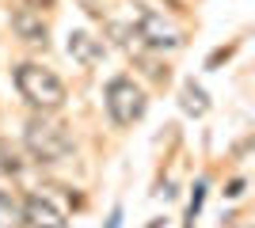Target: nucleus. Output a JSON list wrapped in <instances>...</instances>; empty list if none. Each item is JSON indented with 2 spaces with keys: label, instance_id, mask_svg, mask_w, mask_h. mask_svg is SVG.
<instances>
[{
  "label": "nucleus",
  "instance_id": "obj_1",
  "mask_svg": "<svg viewBox=\"0 0 255 228\" xmlns=\"http://www.w3.org/2000/svg\"><path fill=\"white\" fill-rule=\"evenodd\" d=\"M23 145L38 163H57L73 152V137L65 130V122L50 118V114H34L23 130Z\"/></svg>",
  "mask_w": 255,
  "mask_h": 228
},
{
  "label": "nucleus",
  "instance_id": "obj_2",
  "mask_svg": "<svg viewBox=\"0 0 255 228\" xmlns=\"http://www.w3.org/2000/svg\"><path fill=\"white\" fill-rule=\"evenodd\" d=\"M15 87H19V95L38 110H57L65 103L61 76L50 73V69H42V65H34V61H27V65L15 69Z\"/></svg>",
  "mask_w": 255,
  "mask_h": 228
},
{
  "label": "nucleus",
  "instance_id": "obj_3",
  "mask_svg": "<svg viewBox=\"0 0 255 228\" xmlns=\"http://www.w3.org/2000/svg\"><path fill=\"white\" fill-rule=\"evenodd\" d=\"M129 31H133V38H137L145 50H179L183 46L179 27H171L160 11L145 8V4H133V11H129Z\"/></svg>",
  "mask_w": 255,
  "mask_h": 228
},
{
  "label": "nucleus",
  "instance_id": "obj_4",
  "mask_svg": "<svg viewBox=\"0 0 255 228\" xmlns=\"http://www.w3.org/2000/svg\"><path fill=\"white\" fill-rule=\"evenodd\" d=\"M103 99H107V110H111L115 126H133V122L145 114V107H149L145 87H141L137 80H129V76H115V80L107 84Z\"/></svg>",
  "mask_w": 255,
  "mask_h": 228
},
{
  "label": "nucleus",
  "instance_id": "obj_5",
  "mask_svg": "<svg viewBox=\"0 0 255 228\" xmlns=\"http://www.w3.org/2000/svg\"><path fill=\"white\" fill-rule=\"evenodd\" d=\"M23 221H27V228H73L69 217L42 194H34V198L23 202Z\"/></svg>",
  "mask_w": 255,
  "mask_h": 228
},
{
  "label": "nucleus",
  "instance_id": "obj_6",
  "mask_svg": "<svg viewBox=\"0 0 255 228\" xmlns=\"http://www.w3.org/2000/svg\"><path fill=\"white\" fill-rule=\"evenodd\" d=\"M11 31L19 34L27 46H42L46 50V42H50V38H46L50 31H46V23H42V11H34V8L15 11V15H11Z\"/></svg>",
  "mask_w": 255,
  "mask_h": 228
},
{
  "label": "nucleus",
  "instance_id": "obj_7",
  "mask_svg": "<svg viewBox=\"0 0 255 228\" xmlns=\"http://www.w3.org/2000/svg\"><path fill=\"white\" fill-rule=\"evenodd\" d=\"M69 57H73L76 65H84V69H96L99 61H103V42H99L96 34H88V31H73L69 34Z\"/></svg>",
  "mask_w": 255,
  "mask_h": 228
},
{
  "label": "nucleus",
  "instance_id": "obj_8",
  "mask_svg": "<svg viewBox=\"0 0 255 228\" xmlns=\"http://www.w3.org/2000/svg\"><path fill=\"white\" fill-rule=\"evenodd\" d=\"M179 103H183V110H187V114H194V118H202L206 110H210V99H206V91L194 84V80H187V84H183Z\"/></svg>",
  "mask_w": 255,
  "mask_h": 228
},
{
  "label": "nucleus",
  "instance_id": "obj_9",
  "mask_svg": "<svg viewBox=\"0 0 255 228\" xmlns=\"http://www.w3.org/2000/svg\"><path fill=\"white\" fill-rule=\"evenodd\" d=\"M19 221H23V206L8 190H0V228H15Z\"/></svg>",
  "mask_w": 255,
  "mask_h": 228
},
{
  "label": "nucleus",
  "instance_id": "obj_10",
  "mask_svg": "<svg viewBox=\"0 0 255 228\" xmlns=\"http://www.w3.org/2000/svg\"><path fill=\"white\" fill-rule=\"evenodd\" d=\"M0 160H4V163H0L4 171H11V175H19V171H23V160H19V152L11 149L8 141H0Z\"/></svg>",
  "mask_w": 255,
  "mask_h": 228
},
{
  "label": "nucleus",
  "instance_id": "obj_11",
  "mask_svg": "<svg viewBox=\"0 0 255 228\" xmlns=\"http://www.w3.org/2000/svg\"><path fill=\"white\" fill-rule=\"evenodd\" d=\"M202 194H206V183H198L194 186V198H191V206H187V221L194 225V217H198V209H202ZM187 225V228H191Z\"/></svg>",
  "mask_w": 255,
  "mask_h": 228
},
{
  "label": "nucleus",
  "instance_id": "obj_12",
  "mask_svg": "<svg viewBox=\"0 0 255 228\" xmlns=\"http://www.w3.org/2000/svg\"><path fill=\"white\" fill-rule=\"evenodd\" d=\"M225 194H229V198H240V194H244V179H236V183H229V190H225Z\"/></svg>",
  "mask_w": 255,
  "mask_h": 228
},
{
  "label": "nucleus",
  "instance_id": "obj_13",
  "mask_svg": "<svg viewBox=\"0 0 255 228\" xmlns=\"http://www.w3.org/2000/svg\"><path fill=\"white\" fill-rule=\"evenodd\" d=\"M168 8H175V11H191V8H194V0H168Z\"/></svg>",
  "mask_w": 255,
  "mask_h": 228
},
{
  "label": "nucleus",
  "instance_id": "obj_14",
  "mask_svg": "<svg viewBox=\"0 0 255 228\" xmlns=\"http://www.w3.org/2000/svg\"><path fill=\"white\" fill-rule=\"evenodd\" d=\"M53 0H27V8H34V11H42V8H50Z\"/></svg>",
  "mask_w": 255,
  "mask_h": 228
},
{
  "label": "nucleus",
  "instance_id": "obj_15",
  "mask_svg": "<svg viewBox=\"0 0 255 228\" xmlns=\"http://www.w3.org/2000/svg\"><path fill=\"white\" fill-rule=\"evenodd\" d=\"M233 228H252V221H248V217H236V225Z\"/></svg>",
  "mask_w": 255,
  "mask_h": 228
},
{
  "label": "nucleus",
  "instance_id": "obj_16",
  "mask_svg": "<svg viewBox=\"0 0 255 228\" xmlns=\"http://www.w3.org/2000/svg\"><path fill=\"white\" fill-rule=\"evenodd\" d=\"M149 228H160V221H152V225H149Z\"/></svg>",
  "mask_w": 255,
  "mask_h": 228
}]
</instances>
